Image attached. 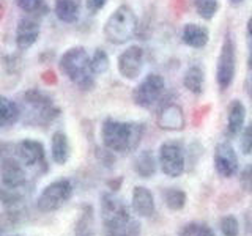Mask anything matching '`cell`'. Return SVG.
<instances>
[{"mask_svg": "<svg viewBox=\"0 0 252 236\" xmlns=\"http://www.w3.org/2000/svg\"><path fill=\"white\" fill-rule=\"evenodd\" d=\"M144 134V126L139 123H123L117 120H106L101 128L102 144L110 151L128 153L134 151Z\"/></svg>", "mask_w": 252, "mask_h": 236, "instance_id": "obj_1", "label": "cell"}, {"mask_svg": "<svg viewBox=\"0 0 252 236\" xmlns=\"http://www.w3.org/2000/svg\"><path fill=\"white\" fill-rule=\"evenodd\" d=\"M60 69L71 82H74L82 90H90L93 87L92 59L84 47H71L60 59Z\"/></svg>", "mask_w": 252, "mask_h": 236, "instance_id": "obj_2", "label": "cell"}, {"mask_svg": "<svg viewBox=\"0 0 252 236\" xmlns=\"http://www.w3.org/2000/svg\"><path fill=\"white\" fill-rule=\"evenodd\" d=\"M136 30H137L136 13L128 5H120L109 16L102 31H104V36L109 43L125 44L136 35Z\"/></svg>", "mask_w": 252, "mask_h": 236, "instance_id": "obj_3", "label": "cell"}, {"mask_svg": "<svg viewBox=\"0 0 252 236\" xmlns=\"http://www.w3.org/2000/svg\"><path fill=\"white\" fill-rule=\"evenodd\" d=\"M73 195V186L68 179H57L47 184L36 200V206L41 212H54L65 205Z\"/></svg>", "mask_w": 252, "mask_h": 236, "instance_id": "obj_4", "label": "cell"}, {"mask_svg": "<svg viewBox=\"0 0 252 236\" xmlns=\"http://www.w3.org/2000/svg\"><path fill=\"white\" fill-rule=\"evenodd\" d=\"M164 93V79L159 74H148L132 93V99L139 107H153Z\"/></svg>", "mask_w": 252, "mask_h": 236, "instance_id": "obj_5", "label": "cell"}, {"mask_svg": "<svg viewBox=\"0 0 252 236\" xmlns=\"http://www.w3.org/2000/svg\"><path fill=\"white\" fill-rule=\"evenodd\" d=\"M159 165L165 177L178 178L185 172V153L177 142H165L159 148Z\"/></svg>", "mask_w": 252, "mask_h": 236, "instance_id": "obj_6", "label": "cell"}, {"mask_svg": "<svg viewBox=\"0 0 252 236\" xmlns=\"http://www.w3.org/2000/svg\"><path fill=\"white\" fill-rule=\"evenodd\" d=\"M235 68H236V57H235V46L230 38L224 39L222 49H220L219 59H218V68H216V81L220 90H225L230 87L235 77Z\"/></svg>", "mask_w": 252, "mask_h": 236, "instance_id": "obj_7", "label": "cell"}, {"mask_svg": "<svg viewBox=\"0 0 252 236\" xmlns=\"http://www.w3.org/2000/svg\"><path fill=\"white\" fill-rule=\"evenodd\" d=\"M101 216L102 222H104L106 230L107 228L117 227L128 219H131L129 211L126 208V205L120 200L114 199L112 195H102L101 199Z\"/></svg>", "mask_w": 252, "mask_h": 236, "instance_id": "obj_8", "label": "cell"}, {"mask_svg": "<svg viewBox=\"0 0 252 236\" xmlns=\"http://www.w3.org/2000/svg\"><path fill=\"white\" fill-rule=\"evenodd\" d=\"M24 101H26V104H29L32 107V110L36 114L38 121L49 123L60 114V110L54 106L52 99L38 90L27 91L24 94Z\"/></svg>", "mask_w": 252, "mask_h": 236, "instance_id": "obj_9", "label": "cell"}, {"mask_svg": "<svg viewBox=\"0 0 252 236\" xmlns=\"http://www.w3.org/2000/svg\"><path fill=\"white\" fill-rule=\"evenodd\" d=\"M215 170L222 178H232L238 172V156L227 142L219 144L215 149Z\"/></svg>", "mask_w": 252, "mask_h": 236, "instance_id": "obj_10", "label": "cell"}, {"mask_svg": "<svg viewBox=\"0 0 252 236\" xmlns=\"http://www.w3.org/2000/svg\"><path fill=\"white\" fill-rule=\"evenodd\" d=\"M144 66V51L139 46H129L118 57V71L125 79H136Z\"/></svg>", "mask_w": 252, "mask_h": 236, "instance_id": "obj_11", "label": "cell"}, {"mask_svg": "<svg viewBox=\"0 0 252 236\" xmlns=\"http://www.w3.org/2000/svg\"><path fill=\"white\" fill-rule=\"evenodd\" d=\"M18 157L19 161L27 165V167H36V165H44L46 164V151L41 142L26 139L18 144Z\"/></svg>", "mask_w": 252, "mask_h": 236, "instance_id": "obj_12", "label": "cell"}, {"mask_svg": "<svg viewBox=\"0 0 252 236\" xmlns=\"http://www.w3.org/2000/svg\"><path fill=\"white\" fill-rule=\"evenodd\" d=\"M39 36V24L33 18V16H29V18H22L18 22V27H16V46H18L19 51H27L32 46L36 43V39Z\"/></svg>", "mask_w": 252, "mask_h": 236, "instance_id": "obj_13", "label": "cell"}, {"mask_svg": "<svg viewBox=\"0 0 252 236\" xmlns=\"http://www.w3.org/2000/svg\"><path fill=\"white\" fill-rule=\"evenodd\" d=\"M0 177H2V184L8 187H22L26 183L27 175L24 164L14 157H6L0 164Z\"/></svg>", "mask_w": 252, "mask_h": 236, "instance_id": "obj_14", "label": "cell"}, {"mask_svg": "<svg viewBox=\"0 0 252 236\" xmlns=\"http://www.w3.org/2000/svg\"><path fill=\"white\" fill-rule=\"evenodd\" d=\"M183 110L177 104H167L161 109L158 115V126L165 131H181L185 128Z\"/></svg>", "mask_w": 252, "mask_h": 236, "instance_id": "obj_15", "label": "cell"}, {"mask_svg": "<svg viewBox=\"0 0 252 236\" xmlns=\"http://www.w3.org/2000/svg\"><path fill=\"white\" fill-rule=\"evenodd\" d=\"M131 206L137 216L152 217L155 214V199L145 186H136L132 191Z\"/></svg>", "mask_w": 252, "mask_h": 236, "instance_id": "obj_16", "label": "cell"}, {"mask_svg": "<svg viewBox=\"0 0 252 236\" xmlns=\"http://www.w3.org/2000/svg\"><path fill=\"white\" fill-rule=\"evenodd\" d=\"M51 154H52V161L59 165L66 164L71 154V147H69V140L65 132L57 131L52 134V142H51Z\"/></svg>", "mask_w": 252, "mask_h": 236, "instance_id": "obj_17", "label": "cell"}, {"mask_svg": "<svg viewBox=\"0 0 252 236\" xmlns=\"http://www.w3.org/2000/svg\"><path fill=\"white\" fill-rule=\"evenodd\" d=\"M244 118H246V107L243 106V102L235 99L230 107H228V117H227V136H236L243 131Z\"/></svg>", "mask_w": 252, "mask_h": 236, "instance_id": "obj_18", "label": "cell"}, {"mask_svg": "<svg viewBox=\"0 0 252 236\" xmlns=\"http://www.w3.org/2000/svg\"><path fill=\"white\" fill-rule=\"evenodd\" d=\"M208 29L199 26V24H186L183 29V41L191 47H197V49L205 47L208 43Z\"/></svg>", "mask_w": 252, "mask_h": 236, "instance_id": "obj_19", "label": "cell"}, {"mask_svg": "<svg viewBox=\"0 0 252 236\" xmlns=\"http://www.w3.org/2000/svg\"><path fill=\"white\" fill-rule=\"evenodd\" d=\"M55 14L62 22H76L79 18V0H55Z\"/></svg>", "mask_w": 252, "mask_h": 236, "instance_id": "obj_20", "label": "cell"}, {"mask_svg": "<svg viewBox=\"0 0 252 236\" xmlns=\"http://www.w3.org/2000/svg\"><path fill=\"white\" fill-rule=\"evenodd\" d=\"M19 117H21V110L18 104L5 96H0V128L13 126L19 120Z\"/></svg>", "mask_w": 252, "mask_h": 236, "instance_id": "obj_21", "label": "cell"}, {"mask_svg": "<svg viewBox=\"0 0 252 236\" xmlns=\"http://www.w3.org/2000/svg\"><path fill=\"white\" fill-rule=\"evenodd\" d=\"M134 169H136L137 175L140 178H152L156 172V161L155 156L152 154L150 149H145V151H140L139 156L134 161Z\"/></svg>", "mask_w": 252, "mask_h": 236, "instance_id": "obj_22", "label": "cell"}, {"mask_svg": "<svg viewBox=\"0 0 252 236\" xmlns=\"http://www.w3.org/2000/svg\"><path fill=\"white\" fill-rule=\"evenodd\" d=\"M162 200L169 209L180 211V209L185 208L188 199H186L185 191H181V189H178V187H169L162 192Z\"/></svg>", "mask_w": 252, "mask_h": 236, "instance_id": "obj_23", "label": "cell"}, {"mask_svg": "<svg viewBox=\"0 0 252 236\" xmlns=\"http://www.w3.org/2000/svg\"><path fill=\"white\" fill-rule=\"evenodd\" d=\"M183 84L189 91L200 94L203 88V71L199 66H191L185 73Z\"/></svg>", "mask_w": 252, "mask_h": 236, "instance_id": "obj_24", "label": "cell"}, {"mask_svg": "<svg viewBox=\"0 0 252 236\" xmlns=\"http://www.w3.org/2000/svg\"><path fill=\"white\" fill-rule=\"evenodd\" d=\"M140 235V224L136 219H128L126 222L107 228L106 236H139Z\"/></svg>", "mask_w": 252, "mask_h": 236, "instance_id": "obj_25", "label": "cell"}, {"mask_svg": "<svg viewBox=\"0 0 252 236\" xmlns=\"http://www.w3.org/2000/svg\"><path fill=\"white\" fill-rule=\"evenodd\" d=\"M16 5H18L24 13L33 16V18L43 16L49 10L44 0H16Z\"/></svg>", "mask_w": 252, "mask_h": 236, "instance_id": "obj_26", "label": "cell"}, {"mask_svg": "<svg viewBox=\"0 0 252 236\" xmlns=\"http://www.w3.org/2000/svg\"><path fill=\"white\" fill-rule=\"evenodd\" d=\"M195 11L199 13L200 18L203 19H213L219 8L218 0H194Z\"/></svg>", "mask_w": 252, "mask_h": 236, "instance_id": "obj_27", "label": "cell"}, {"mask_svg": "<svg viewBox=\"0 0 252 236\" xmlns=\"http://www.w3.org/2000/svg\"><path fill=\"white\" fill-rule=\"evenodd\" d=\"M109 69V55L102 51L96 49L92 57V71L93 74H102Z\"/></svg>", "mask_w": 252, "mask_h": 236, "instance_id": "obj_28", "label": "cell"}, {"mask_svg": "<svg viewBox=\"0 0 252 236\" xmlns=\"http://www.w3.org/2000/svg\"><path fill=\"white\" fill-rule=\"evenodd\" d=\"M180 236H216V235L208 225L192 222V224H188L183 227Z\"/></svg>", "mask_w": 252, "mask_h": 236, "instance_id": "obj_29", "label": "cell"}, {"mask_svg": "<svg viewBox=\"0 0 252 236\" xmlns=\"http://www.w3.org/2000/svg\"><path fill=\"white\" fill-rule=\"evenodd\" d=\"M220 232H222L224 236H238V233H240L238 219L232 214L222 217L220 219Z\"/></svg>", "mask_w": 252, "mask_h": 236, "instance_id": "obj_30", "label": "cell"}, {"mask_svg": "<svg viewBox=\"0 0 252 236\" xmlns=\"http://www.w3.org/2000/svg\"><path fill=\"white\" fill-rule=\"evenodd\" d=\"M21 187H8L5 184L0 186V202L3 205H14L21 202Z\"/></svg>", "mask_w": 252, "mask_h": 236, "instance_id": "obj_31", "label": "cell"}, {"mask_svg": "<svg viewBox=\"0 0 252 236\" xmlns=\"http://www.w3.org/2000/svg\"><path fill=\"white\" fill-rule=\"evenodd\" d=\"M240 147L244 154H252V123H249V126H246V129L243 131Z\"/></svg>", "mask_w": 252, "mask_h": 236, "instance_id": "obj_32", "label": "cell"}, {"mask_svg": "<svg viewBox=\"0 0 252 236\" xmlns=\"http://www.w3.org/2000/svg\"><path fill=\"white\" fill-rule=\"evenodd\" d=\"M240 184H241V189L244 192L252 194V165H249V167H246L241 172Z\"/></svg>", "mask_w": 252, "mask_h": 236, "instance_id": "obj_33", "label": "cell"}, {"mask_svg": "<svg viewBox=\"0 0 252 236\" xmlns=\"http://www.w3.org/2000/svg\"><path fill=\"white\" fill-rule=\"evenodd\" d=\"M106 3H107V0H87L85 6L92 14H96L99 10H102V8L106 6Z\"/></svg>", "mask_w": 252, "mask_h": 236, "instance_id": "obj_34", "label": "cell"}, {"mask_svg": "<svg viewBox=\"0 0 252 236\" xmlns=\"http://www.w3.org/2000/svg\"><path fill=\"white\" fill-rule=\"evenodd\" d=\"M248 94H249V98H251V101H252V79L248 82Z\"/></svg>", "mask_w": 252, "mask_h": 236, "instance_id": "obj_35", "label": "cell"}, {"mask_svg": "<svg viewBox=\"0 0 252 236\" xmlns=\"http://www.w3.org/2000/svg\"><path fill=\"white\" fill-rule=\"evenodd\" d=\"M248 33L252 36V18L249 19V22H248Z\"/></svg>", "mask_w": 252, "mask_h": 236, "instance_id": "obj_36", "label": "cell"}, {"mask_svg": "<svg viewBox=\"0 0 252 236\" xmlns=\"http://www.w3.org/2000/svg\"><path fill=\"white\" fill-rule=\"evenodd\" d=\"M248 66L252 71V51H251V55H249V59H248Z\"/></svg>", "mask_w": 252, "mask_h": 236, "instance_id": "obj_37", "label": "cell"}, {"mask_svg": "<svg viewBox=\"0 0 252 236\" xmlns=\"http://www.w3.org/2000/svg\"><path fill=\"white\" fill-rule=\"evenodd\" d=\"M230 2L233 3V5H240V3H243L244 0H230Z\"/></svg>", "mask_w": 252, "mask_h": 236, "instance_id": "obj_38", "label": "cell"}, {"mask_svg": "<svg viewBox=\"0 0 252 236\" xmlns=\"http://www.w3.org/2000/svg\"><path fill=\"white\" fill-rule=\"evenodd\" d=\"M13 236H19V235H13Z\"/></svg>", "mask_w": 252, "mask_h": 236, "instance_id": "obj_39", "label": "cell"}]
</instances>
